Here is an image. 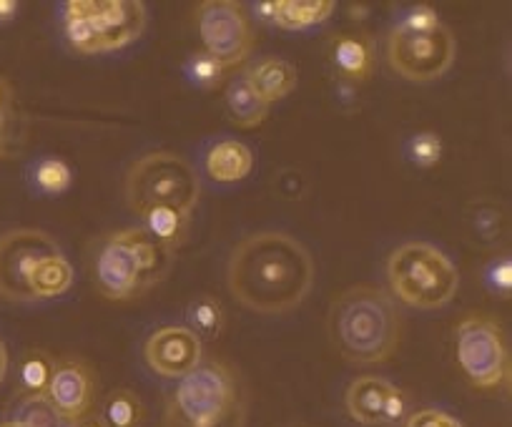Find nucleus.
<instances>
[{
    "label": "nucleus",
    "mask_w": 512,
    "mask_h": 427,
    "mask_svg": "<svg viewBox=\"0 0 512 427\" xmlns=\"http://www.w3.org/2000/svg\"><path fill=\"white\" fill-rule=\"evenodd\" d=\"M329 340L354 365H382L402 340V314L390 292L374 284H357L332 302L327 319Z\"/></svg>",
    "instance_id": "2"
},
{
    "label": "nucleus",
    "mask_w": 512,
    "mask_h": 427,
    "mask_svg": "<svg viewBox=\"0 0 512 427\" xmlns=\"http://www.w3.org/2000/svg\"><path fill=\"white\" fill-rule=\"evenodd\" d=\"M8 129H11V126H3V124H0V156H3V151H6V144H8Z\"/></svg>",
    "instance_id": "40"
},
{
    "label": "nucleus",
    "mask_w": 512,
    "mask_h": 427,
    "mask_svg": "<svg viewBox=\"0 0 512 427\" xmlns=\"http://www.w3.org/2000/svg\"><path fill=\"white\" fill-rule=\"evenodd\" d=\"M407 405H410V400H407L405 390L392 385L390 395H387V400H384V407H382V425H397V422L405 420Z\"/></svg>",
    "instance_id": "34"
},
{
    "label": "nucleus",
    "mask_w": 512,
    "mask_h": 427,
    "mask_svg": "<svg viewBox=\"0 0 512 427\" xmlns=\"http://www.w3.org/2000/svg\"><path fill=\"white\" fill-rule=\"evenodd\" d=\"M407 156L420 169H432L442 159V139L435 131H420L407 144Z\"/></svg>",
    "instance_id": "30"
},
{
    "label": "nucleus",
    "mask_w": 512,
    "mask_h": 427,
    "mask_svg": "<svg viewBox=\"0 0 512 427\" xmlns=\"http://www.w3.org/2000/svg\"><path fill=\"white\" fill-rule=\"evenodd\" d=\"M196 31L204 53L221 66L239 68L254 51V28L236 0H204L196 6Z\"/></svg>",
    "instance_id": "9"
},
{
    "label": "nucleus",
    "mask_w": 512,
    "mask_h": 427,
    "mask_svg": "<svg viewBox=\"0 0 512 427\" xmlns=\"http://www.w3.org/2000/svg\"><path fill=\"white\" fill-rule=\"evenodd\" d=\"M457 56V41L445 26L430 31H410L392 26L387 36V63L397 76L415 83L435 81L445 76Z\"/></svg>",
    "instance_id": "8"
},
{
    "label": "nucleus",
    "mask_w": 512,
    "mask_h": 427,
    "mask_svg": "<svg viewBox=\"0 0 512 427\" xmlns=\"http://www.w3.org/2000/svg\"><path fill=\"white\" fill-rule=\"evenodd\" d=\"M226 284L231 297L251 312L287 314L312 292L314 259L284 232L251 234L231 252Z\"/></svg>",
    "instance_id": "1"
},
{
    "label": "nucleus",
    "mask_w": 512,
    "mask_h": 427,
    "mask_svg": "<svg viewBox=\"0 0 512 427\" xmlns=\"http://www.w3.org/2000/svg\"><path fill=\"white\" fill-rule=\"evenodd\" d=\"M63 422L76 425L83 417L91 415L96 400V372L88 362L78 357H63L53 367L51 382L46 390Z\"/></svg>",
    "instance_id": "11"
},
{
    "label": "nucleus",
    "mask_w": 512,
    "mask_h": 427,
    "mask_svg": "<svg viewBox=\"0 0 512 427\" xmlns=\"http://www.w3.org/2000/svg\"><path fill=\"white\" fill-rule=\"evenodd\" d=\"M73 284V267L61 249L46 254L41 262L36 264L31 274V292L33 299H56L66 294Z\"/></svg>",
    "instance_id": "22"
},
{
    "label": "nucleus",
    "mask_w": 512,
    "mask_h": 427,
    "mask_svg": "<svg viewBox=\"0 0 512 427\" xmlns=\"http://www.w3.org/2000/svg\"><path fill=\"white\" fill-rule=\"evenodd\" d=\"M144 417V402H141L136 392L113 390L103 400L98 420H101L103 427H141L144 425Z\"/></svg>",
    "instance_id": "24"
},
{
    "label": "nucleus",
    "mask_w": 512,
    "mask_h": 427,
    "mask_svg": "<svg viewBox=\"0 0 512 427\" xmlns=\"http://www.w3.org/2000/svg\"><path fill=\"white\" fill-rule=\"evenodd\" d=\"M144 360L159 377L181 380L201 362V340L189 327H159L146 340Z\"/></svg>",
    "instance_id": "13"
},
{
    "label": "nucleus",
    "mask_w": 512,
    "mask_h": 427,
    "mask_svg": "<svg viewBox=\"0 0 512 427\" xmlns=\"http://www.w3.org/2000/svg\"><path fill=\"white\" fill-rule=\"evenodd\" d=\"M239 375L221 360H201L171 392L164 427H244Z\"/></svg>",
    "instance_id": "4"
},
{
    "label": "nucleus",
    "mask_w": 512,
    "mask_h": 427,
    "mask_svg": "<svg viewBox=\"0 0 512 427\" xmlns=\"http://www.w3.org/2000/svg\"><path fill=\"white\" fill-rule=\"evenodd\" d=\"M13 422L23 427H63L61 415L48 395H23L13 410Z\"/></svg>",
    "instance_id": "28"
},
{
    "label": "nucleus",
    "mask_w": 512,
    "mask_h": 427,
    "mask_svg": "<svg viewBox=\"0 0 512 427\" xmlns=\"http://www.w3.org/2000/svg\"><path fill=\"white\" fill-rule=\"evenodd\" d=\"M329 56H332L337 76L349 86L372 78L374 66H377V46H374V38L364 31H344L334 36Z\"/></svg>",
    "instance_id": "14"
},
{
    "label": "nucleus",
    "mask_w": 512,
    "mask_h": 427,
    "mask_svg": "<svg viewBox=\"0 0 512 427\" xmlns=\"http://www.w3.org/2000/svg\"><path fill=\"white\" fill-rule=\"evenodd\" d=\"M392 294L412 309H440L460 289V272L442 249L427 242H405L387 259Z\"/></svg>",
    "instance_id": "6"
},
{
    "label": "nucleus",
    "mask_w": 512,
    "mask_h": 427,
    "mask_svg": "<svg viewBox=\"0 0 512 427\" xmlns=\"http://www.w3.org/2000/svg\"><path fill=\"white\" fill-rule=\"evenodd\" d=\"M482 279H485V287L490 289L495 297L507 299L512 292V259L510 254H500V257H492L487 262V267L482 269Z\"/></svg>",
    "instance_id": "31"
},
{
    "label": "nucleus",
    "mask_w": 512,
    "mask_h": 427,
    "mask_svg": "<svg viewBox=\"0 0 512 427\" xmlns=\"http://www.w3.org/2000/svg\"><path fill=\"white\" fill-rule=\"evenodd\" d=\"M128 209L141 217L154 206H169L184 217H191L201 199L199 171L189 159L174 151L146 154L128 169L123 181Z\"/></svg>",
    "instance_id": "5"
},
{
    "label": "nucleus",
    "mask_w": 512,
    "mask_h": 427,
    "mask_svg": "<svg viewBox=\"0 0 512 427\" xmlns=\"http://www.w3.org/2000/svg\"><path fill=\"white\" fill-rule=\"evenodd\" d=\"M397 26L410 28V31H430V28L442 26V21L432 6H415L397 21Z\"/></svg>",
    "instance_id": "32"
},
{
    "label": "nucleus",
    "mask_w": 512,
    "mask_h": 427,
    "mask_svg": "<svg viewBox=\"0 0 512 427\" xmlns=\"http://www.w3.org/2000/svg\"><path fill=\"white\" fill-rule=\"evenodd\" d=\"M28 181L33 189L43 196H61L71 189L73 171L66 161L56 159V156H46L31 164L28 169Z\"/></svg>",
    "instance_id": "25"
},
{
    "label": "nucleus",
    "mask_w": 512,
    "mask_h": 427,
    "mask_svg": "<svg viewBox=\"0 0 512 427\" xmlns=\"http://www.w3.org/2000/svg\"><path fill=\"white\" fill-rule=\"evenodd\" d=\"M139 219L141 229H144L154 242L171 249L174 254L184 247L186 237H189L191 217H184V214H179L176 209H169V206H154V209L144 211Z\"/></svg>",
    "instance_id": "20"
},
{
    "label": "nucleus",
    "mask_w": 512,
    "mask_h": 427,
    "mask_svg": "<svg viewBox=\"0 0 512 427\" xmlns=\"http://www.w3.org/2000/svg\"><path fill=\"white\" fill-rule=\"evenodd\" d=\"M392 390V382L377 375H362L349 385L344 405L352 420L359 425H382V407Z\"/></svg>",
    "instance_id": "17"
},
{
    "label": "nucleus",
    "mask_w": 512,
    "mask_h": 427,
    "mask_svg": "<svg viewBox=\"0 0 512 427\" xmlns=\"http://www.w3.org/2000/svg\"><path fill=\"white\" fill-rule=\"evenodd\" d=\"M457 365L480 390H497L510 380V350L500 322L487 314H467L455 330Z\"/></svg>",
    "instance_id": "7"
},
{
    "label": "nucleus",
    "mask_w": 512,
    "mask_h": 427,
    "mask_svg": "<svg viewBox=\"0 0 512 427\" xmlns=\"http://www.w3.org/2000/svg\"><path fill=\"white\" fill-rule=\"evenodd\" d=\"M184 73L186 78H189L191 86L201 88V91H214V88H219L226 78V68L221 66L214 56H209V53L204 51L191 53L189 61H186L184 66Z\"/></svg>",
    "instance_id": "29"
},
{
    "label": "nucleus",
    "mask_w": 512,
    "mask_h": 427,
    "mask_svg": "<svg viewBox=\"0 0 512 427\" xmlns=\"http://www.w3.org/2000/svg\"><path fill=\"white\" fill-rule=\"evenodd\" d=\"M176 254L161 247L141 227L101 234L91 244V279L111 302H128L169 277Z\"/></svg>",
    "instance_id": "3"
},
{
    "label": "nucleus",
    "mask_w": 512,
    "mask_h": 427,
    "mask_svg": "<svg viewBox=\"0 0 512 427\" xmlns=\"http://www.w3.org/2000/svg\"><path fill=\"white\" fill-rule=\"evenodd\" d=\"M58 244L41 229H11L0 237V297L8 302H36L31 292V274L46 254Z\"/></svg>",
    "instance_id": "10"
},
{
    "label": "nucleus",
    "mask_w": 512,
    "mask_h": 427,
    "mask_svg": "<svg viewBox=\"0 0 512 427\" xmlns=\"http://www.w3.org/2000/svg\"><path fill=\"white\" fill-rule=\"evenodd\" d=\"M71 427H103V425H101V420H98V417L88 415V417H83L81 422H76V425H71Z\"/></svg>",
    "instance_id": "39"
},
{
    "label": "nucleus",
    "mask_w": 512,
    "mask_h": 427,
    "mask_svg": "<svg viewBox=\"0 0 512 427\" xmlns=\"http://www.w3.org/2000/svg\"><path fill=\"white\" fill-rule=\"evenodd\" d=\"M186 319H189V330L194 332L199 340H216L224 330V307L211 294H201V297L191 299L186 307Z\"/></svg>",
    "instance_id": "26"
},
{
    "label": "nucleus",
    "mask_w": 512,
    "mask_h": 427,
    "mask_svg": "<svg viewBox=\"0 0 512 427\" xmlns=\"http://www.w3.org/2000/svg\"><path fill=\"white\" fill-rule=\"evenodd\" d=\"M465 229L480 247H497L507 234L505 206L492 199H477L465 209Z\"/></svg>",
    "instance_id": "18"
},
{
    "label": "nucleus",
    "mask_w": 512,
    "mask_h": 427,
    "mask_svg": "<svg viewBox=\"0 0 512 427\" xmlns=\"http://www.w3.org/2000/svg\"><path fill=\"white\" fill-rule=\"evenodd\" d=\"M226 114L229 121L239 129H256L259 124H264L269 116V103H264L259 98V93L249 86V81L244 78V73L236 78H231L229 86L224 93Z\"/></svg>",
    "instance_id": "19"
},
{
    "label": "nucleus",
    "mask_w": 512,
    "mask_h": 427,
    "mask_svg": "<svg viewBox=\"0 0 512 427\" xmlns=\"http://www.w3.org/2000/svg\"><path fill=\"white\" fill-rule=\"evenodd\" d=\"M56 360L46 350H28L18 362V385L23 395H46Z\"/></svg>",
    "instance_id": "27"
},
{
    "label": "nucleus",
    "mask_w": 512,
    "mask_h": 427,
    "mask_svg": "<svg viewBox=\"0 0 512 427\" xmlns=\"http://www.w3.org/2000/svg\"><path fill=\"white\" fill-rule=\"evenodd\" d=\"M63 36H66L68 46L73 48L81 56H98L103 53L101 38H98V31L93 28V23L88 21L86 13L81 11L78 0H68L63 6Z\"/></svg>",
    "instance_id": "23"
},
{
    "label": "nucleus",
    "mask_w": 512,
    "mask_h": 427,
    "mask_svg": "<svg viewBox=\"0 0 512 427\" xmlns=\"http://www.w3.org/2000/svg\"><path fill=\"white\" fill-rule=\"evenodd\" d=\"M405 427H462V422L457 417L447 415L442 410H432V407H425V410H417L407 417Z\"/></svg>",
    "instance_id": "33"
},
{
    "label": "nucleus",
    "mask_w": 512,
    "mask_h": 427,
    "mask_svg": "<svg viewBox=\"0 0 512 427\" xmlns=\"http://www.w3.org/2000/svg\"><path fill=\"white\" fill-rule=\"evenodd\" d=\"M78 6L98 31L103 53L121 51L146 28V6L139 0H78Z\"/></svg>",
    "instance_id": "12"
},
{
    "label": "nucleus",
    "mask_w": 512,
    "mask_h": 427,
    "mask_svg": "<svg viewBox=\"0 0 512 427\" xmlns=\"http://www.w3.org/2000/svg\"><path fill=\"white\" fill-rule=\"evenodd\" d=\"M254 16L256 21H262L264 26H274V18H277V0H259V3H254Z\"/></svg>",
    "instance_id": "36"
},
{
    "label": "nucleus",
    "mask_w": 512,
    "mask_h": 427,
    "mask_svg": "<svg viewBox=\"0 0 512 427\" xmlns=\"http://www.w3.org/2000/svg\"><path fill=\"white\" fill-rule=\"evenodd\" d=\"M6 372H8V352L3 340H0V382L6 380Z\"/></svg>",
    "instance_id": "38"
},
{
    "label": "nucleus",
    "mask_w": 512,
    "mask_h": 427,
    "mask_svg": "<svg viewBox=\"0 0 512 427\" xmlns=\"http://www.w3.org/2000/svg\"><path fill=\"white\" fill-rule=\"evenodd\" d=\"M244 78L249 81V86L259 93V98H262L264 103H269V106H272L274 101L287 98L299 83L297 68L289 61H284V58L272 56L262 58V61H256L254 66L246 68Z\"/></svg>",
    "instance_id": "16"
},
{
    "label": "nucleus",
    "mask_w": 512,
    "mask_h": 427,
    "mask_svg": "<svg viewBox=\"0 0 512 427\" xmlns=\"http://www.w3.org/2000/svg\"><path fill=\"white\" fill-rule=\"evenodd\" d=\"M0 427H23V425H18V422L13 420H6V422H0Z\"/></svg>",
    "instance_id": "41"
},
{
    "label": "nucleus",
    "mask_w": 512,
    "mask_h": 427,
    "mask_svg": "<svg viewBox=\"0 0 512 427\" xmlns=\"http://www.w3.org/2000/svg\"><path fill=\"white\" fill-rule=\"evenodd\" d=\"M21 6H18L16 0H0V23H8L18 16Z\"/></svg>",
    "instance_id": "37"
},
{
    "label": "nucleus",
    "mask_w": 512,
    "mask_h": 427,
    "mask_svg": "<svg viewBox=\"0 0 512 427\" xmlns=\"http://www.w3.org/2000/svg\"><path fill=\"white\" fill-rule=\"evenodd\" d=\"M254 169V154L236 139H221L204 154V171L216 184H236Z\"/></svg>",
    "instance_id": "15"
},
{
    "label": "nucleus",
    "mask_w": 512,
    "mask_h": 427,
    "mask_svg": "<svg viewBox=\"0 0 512 427\" xmlns=\"http://www.w3.org/2000/svg\"><path fill=\"white\" fill-rule=\"evenodd\" d=\"M13 119V88L6 78L0 76V124L11 126Z\"/></svg>",
    "instance_id": "35"
},
{
    "label": "nucleus",
    "mask_w": 512,
    "mask_h": 427,
    "mask_svg": "<svg viewBox=\"0 0 512 427\" xmlns=\"http://www.w3.org/2000/svg\"><path fill=\"white\" fill-rule=\"evenodd\" d=\"M337 11L334 0H277L274 26L282 31H307L329 21Z\"/></svg>",
    "instance_id": "21"
}]
</instances>
